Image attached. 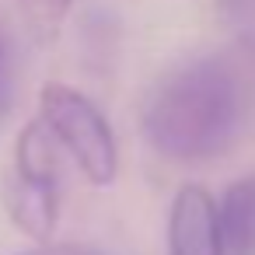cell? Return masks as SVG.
Here are the masks:
<instances>
[{"label":"cell","instance_id":"obj_6","mask_svg":"<svg viewBox=\"0 0 255 255\" xmlns=\"http://www.w3.org/2000/svg\"><path fill=\"white\" fill-rule=\"evenodd\" d=\"M14 171L25 178H39V182H60V168H56V140L49 136V129L32 119L21 136H18V150H14Z\"/></svg>","mask_w":255,"mask_h":255},{"label":"cell","instance_id":"obj_9","mask_svg":"<svg viewBox=\"0 0 255 255\" xmlns=\"http://www.w3.org/2000/svg\"><path fill=\"white\" fill-rule=\"evenodd\" d=\"M25 255H102L95 248H81V245H42V248H32Z\"/></svg>","mask_w":255,"mask_h":255},{"label":"cell","instance_id":"obj_5","mask_svg":"<svg viewBox=\"0 0 255 255\" xmlns=\"http://www.w3.org/2000/svg\"><path fill=\"white\" fill-rule=\"evenodd\" d=\"M224 255H255V175L227 185L217 206Z\"/></svg>","mask_w":255,"mask_h":255},{"label":"cell","instance_id":"obj_8","mask_svg":"<svg viewBox=\"0 0 255 255\" xmlns=\"http://www.w3.org/2000/svg\"><path fill=\"white\" fill-rule=\"evenodd\" d=\"M74 0H18V14L25 18V25L32 32H56V25L70 14Z\"/></svg>","mask_w":255,"mask_h":255},{"label":"cell","instance_id":"obj_3","mask_svg":"<svg viewBox=\"0 0 255 255\" xmlns=\"http://www.w3.org/2000/svg\"><path fill=\"white\" fill-rule=\"evenodd\" d=\"M168 255H224L217 203L203 185H182L168 210Z\"/></svg>","mask_w":255,"mask_h":255},{"label":"cell","instance_id":"obj_4","mask_svg":"<svg viewBox=\"0 0 255 255\" xmlns=\"http://www.w3.org/2000/svg\"><path fill=\"white\" fill-rule=\"evenodd\" d=\"M4 210L11 217V224L35 238V241H49L60 220V182H39V178H25L14 168L4 175Z\"/></svg>","mask_w":255,"mask_h":255},{"label":"cell","instance_id":"obj_7","mask_svg":"<svg viewBox=\"0 0 255 255\" xmlns=\"http://www.w3.org/2000/svg\"><path fill=\"white\" fill-rule=\"evenodd\" d=\"M217 14L231 39L255 60V0H217Z\"/></svg>","mask_w":255,"mask_h":255},{"label":"cell","instance_id":"obj_2","mask_svg":"<svg viewBox=\"0 0 255 255\" xmlns=\"http://www.w3.org/2000/svg\"><path fill=\"white\" fill-rule=\"evenodd\" d=\"M39 105V123L74 157L84 178L95 185H109L119 171V154L102 109L67 84H49Z\"/></svg>","mask_w":255,"mask_h":255},{"label":"cell","instance_id":"obj_1","mask_svg":"<svg viewBox=\"0 0 255 255\" xmlns=\"http://www.w3.org/2000/svg\"><path fill=\"white\" fill-rule=\"evenodd\" d=\"M241 98L227 63L196 56L168 70L143 105V136L168 161H210L238 133Z\"/></svg>","mask_w":255,"mask_h":255}]
</instances>
